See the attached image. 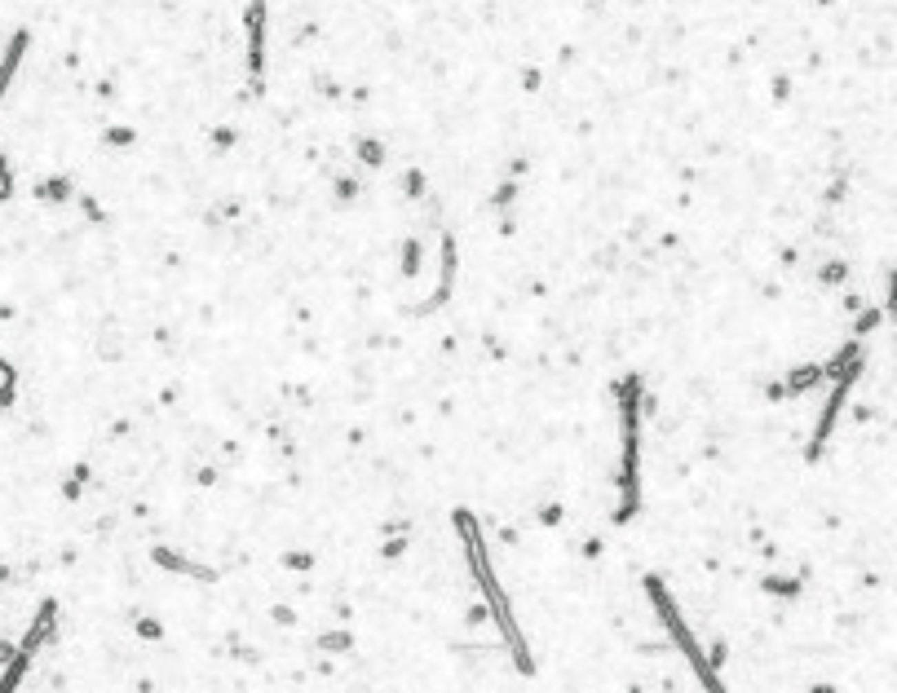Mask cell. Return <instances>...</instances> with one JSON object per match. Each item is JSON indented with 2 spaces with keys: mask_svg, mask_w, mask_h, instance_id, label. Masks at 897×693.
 <instances>
[{
  "mask_svg": "<svg viewBox=\"0 0 897 693\" xmlns=\"http://www.w3.org/2000/svg\"><path fill=\"white\" fill-rule=\"evenodd\" d=\"M363 160L376 164V160H381V146H376V142H363Z\"/></svg>",
  "mask_w": 897,
  "mask_h": 693,
  "instance_id": "obj_1",
  "label": "cell"
}]
</instances>
